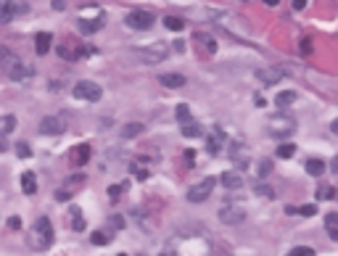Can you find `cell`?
I'll list each match as a JSON object with an SVG mask.
<instances>
[{"label":"cell","instance_id":"1","mask_svg":"<svg viewBox=\"0 0 338 256\" xmlns=\"http://www.w3.org/2000/svg\"><path fill=\"white\" fill-rule=\"evenodd\" d=\"M0 71H3L6 77L16 79V82H26V79L34 77L32 66H26L11 48H0Z\"/></svg>","mask_w":338,"mask_h":256},{"label":"cell","instance_id":"2","mask_svg":"<svg viewBox=\"0 0 338 256\" xmlns=\"http://www.w3.org/2000/svg\"><path fill=\"white\" fill-rule=\"evenodd\" d=\"M50 243H53V225L48 217H40L30 233V246L34 251H45V249H50Z\"/></svg>","mask_w":338,"mask_h":256},{"label":"cell","instance_id":"3","mask_svg":"<svg viewBox=\"0 0 338 256\" xmlns=\"http://www.w3.org/2000/svg\"><path fill=\"white\" fill-rule=\"evenodd\" d=\"M270 130L275 138H290V135L296 132V119L294 116H288V114H278V116H272L270 119Z\"/></svg>","mask_w":338,"mask_h":256},{"label":"cell","instance_id":"4","mask_svg":"<svg viewBox=\"0 0 338 256\" xmlns=\"http://www.w3.org/2000/svg\"><path fill=\"white\" fill-rule=\"evenodd\" d=\"M135 56L143 58L146 63H162L169 56V45L166 42H151L148 48H138Z\"/></svg>","mask_w":338,"mask_h":256},{"label":"cell","instance_id":"5","mask_svg":"<svg viewBox=\"0 0 338 256\" xmlns=\"http://www.w3.org/2000/svg\"><path fill=\"white\" fill-rule=\"evenodd\" d=\"M214 185H217L214 177H204L198 185H190V190H188V201H190V204H204V201L212 196Z\"/></svg>","mask_w":338,"mask_h":256},{"label":"cell","instance_id":"6","mask_svg":"<svg viewBox=\"0 0 338 256\" xmlns=\"http://www.w3.org/2000/svg\"><path fill=\"white\" fill-rule=\"evenodd\" d=\"M72 93H74V98H80V100H90V103H96V100H100L103 90H100V85H96V82L82 79V82H77V85H74Z\"/></svg>","mask_w":338,"mask_h":256},{"label":"cell","instance_id":"7","mask_svg":"<svg viewBox=\"0 0 338 256\" xmlns=\"http://www.w3.org/2000/svg\"><path fill=\"white\" fill-rule=\"evenodd\" d=\"M124 24L130 26V29H138V32H146L154 26V13L151 11H130Z\"/></svg>","mask_w":338,"mask_h":256},{"label":"cell","instance_id":"8","mask_svg":"<svg viewBox=\"0 0 338 256\" xmlns=\"http://www.w3.org/2000/svg\"><path fill=\"white\" fill-rule=\"evenodd\" d=\"M243 219H246V209H243L240 204L220 209V222H224V225H240Z\"/></svg>","mask_w":338,"mask_h":256},{"label":"cell","instance_id":"9","mask_svg":"<svg viewBox=\"0 0 338 256\" xmlns=\"http://www.w3.org/2000/svg\"><path fill=\"white\" fill-rule=\"evenodd\" d=\"M283 77H286V71H283V69H275V66H270V69H256V79L262 82V85H278Z\"/></svg>","mask_w":338,"mask_h":256},{"label":"cell","instance_id":"10","mask_svg":"<svg viewBox=\"0 0 338 256\" xmlns=\"http://www.w3.org/2000/svg\"><path fill=\"white\" fill-rule=\"evenodd\" d=\"M66 127H64L61 119H56V116H45L42 122H40V132L42 135H61Z\"/></svg>","mask_w":338,"mask_h":256},{"label":"cell","instance_id":"11","mask_svg":"<svg viewBox=\"0 0 338 256\" xmlns=\"http://www.w3.org/2000/svg\"><path fill=\"white\" fill-rule=\"evenodd\" d=\"M84 53H90V50H82V48H77V45H72V42H64V45H58V56L61 58H66V61H77V58H82Z\"/></svg>","mask_w":338,"mask_h":256},{"label":"cell","instance_id":"12","mask_svg":"<svg viewBox=\"0 0 338 256\" xmlns=\"http://www.w3.org/2000/svg\"><path fill=\"white\" fill-rule=\"evenodd\" d=\"M222 143H224V132L220 130V127H214L212 135H209V143H206V151H209L212 156H217L220 148H222Z\"/></svg>","mask_w":338,"mask_h":256},{"label":"cell","instance_id":"13","mask_svg":"<svg viewBox=\"0 0 338 256\" xmlns=\"http://www.w3.org/2000/svg\"><path fill=\"white\" fill-rule=\"evenodd\" d=\"M103 24H106V16H103V13L98 16V19H82L80 21V32L82 34H92V32H98Z\"/></svg>","mask_w":338,"mask_h":256},{"label":"cell","instance_id":"14","mask_svg":"<svg viewBox=\"0 0 338 256\" xmlns=\"http://www.w3.org/2000/svg\"><path fill=\"white\" fill-rule=\"evenodd\" d=\"M220 182H222L228 190H240V188H243V177L238 175V172H224V175L220 177Z\"/></svg>","mask_w":338,"mask_h":256},{"label":"cell","instance_id":"15","mask_svg":"<svg viewBox=\"0 0 338 256\" xmlns=\"http://www.w3.org/2000/svg\"><path fill=\"white\" fill-rule=\"evenodd\" d=\"M158 82H162L164 87H169V90H177V87H182L188 79H185L182 74H174V71H169V74H162V77H158Z\"/></svg>","mask_w":338,"mask_h":256},{"label":"cell","instance_id":"16","mask_svg":"<svg viewBox=\"0 0 338 256\" xmlns=\"http://www.w3.org/2000/svg\"><path fill=\"white\" fill-rule=\"evenodd\" d=\"M50 45H53V34H48V32H37L34 48H37V53H40V56H45V53L50 50Z\"/></svg>","mask_w":338,"mask_h":256},{"label":"cell","instance_id":"17","mask_svg":"<svg viewBox=\"0 0 338 256\" xmlns=\"http://www.w3.org/2000/svg\"><path fill=\"white\" fill-rule=\"evenodd\" d=\"M88 159H90V145H77V148H74V156H72L74 167H84Z\"/></svg>","mask_w":338,"mask_h":256},{"label":"cell","instance_id":"18","mask_svg":"<svg viewBox=\"0 0 338 256\" xmlns=\"http://www.w3.org/2000/svg\"><path fill=\"white\" fill-rule=\"evenodd\" d=\"M22 190L26 196H34L37 193V177L32 175V172H24L22 175Z\"/></svg>","mask_w":338,"mask_h":256},{"label":"cell","instance_id":"19","mask_svg":"<svg viewBox=\"0 0 338 256\" xmlns=\"http://www.w3.org/2000/svg\"><path fill=\"white\" fill-rule=\"evenodd\" d=\"M325 230L330 235V241H338V212H330L325 217Z\"/></svg>","mask_w":338,"mask_h":256},{"label":"cell","instance_id":"20","mask_svg":"<svg viewBox=\"0 0 338 256\" xmlns=\"http://www.w3.org/2000/svg\"><path fill=\"white\" fill-rule=\"evenodd\" d=\"M304 169H306V175H312V177H320L322 172H325V161H322V159H309Z\"/></svg>","mask_w":338,"mask_h":256},{"label":"cell","instance_id":"21","mask_svg":"<svg viewBox=\"0 0 338 256\" xmlns=\"http://www.w3.org/2000/svg\"><path fill=\"white\" fill-rule=\"evenodd\" d=\"M290 103H296V93H294V90H283V93L275 95V106H290Z\"/></svg>","mask_w":338,"mask_h":256},{"label":"cell","instance_id":"22","mask_svg":"<svg viewBox=\"0 0 338 256\" xmlns=\"http://www.w3.org/2000/svg\"><path fill=\"white\" fill-rule=\"evenodd\" d=\"M11 19H14L11 0H0V24H6V21H11Z\"/></svg>","mask_w":338,"mask_h":256},{"label":"cell","instance_id":"23","mask_svg":"<svg viewBox=\"0 0 338 256\" xmlns=\"http://www.w3.org/2000/svg\"><path fill=\"white\" fill-rule=\"evenodd\" d=\"M182 135H185V138H198V135H201V124L196 122V119L185 122V124H182Z\"/></svg>","mask_w":338,"mask_h":256},{"label":"cell","instance_id":"24","mask_svg":"<svg viewBox=\"0 0 338 256\" xmlns=\"http://www.w3.org/2000/svg\"><path fill=\"white\" fill-rule=\"evenodd\" d=\"M164 26H166V29H172V32H182L185 29V21L180 19V16H166Z\"/></svg>","mask_w":338,"mask_h":256},{"label":"cell","instance_id":"25","mask_svg":"<svg viewBox=\"0 0 338 256\" xmlns=\"http://www.w3.org/2000/svg\"><path fill=\"white\" fill-rule=\"evenodd\" d=\"M286 212H288V214H302V217H312V214H317V206H312V204H309V206H298V209L288 206Z\"/></svg>","mask_w":338,"mask_h":256},{"label":"cell","instance_id":"26","mask_svg":"<svg viewBox=\"0 0 338 256\" xmlns=\"http://www.w3.org/2000/svg\"><path fill=\"white\" fill-rule=\"evenodd\" d=\"M143 132V124L140 122H132V124H127L124 130H122V138H135V135Z\"/></svg>","mask_w":338,"mask_h":256},{"label":"cell","instance_id":"27","mask_svg":"<svg viewBox=\"0 0 338 256\" xmlns=\"http://www.w3.org/2000/svg\"><path fill=\"white\" fill-rule=\"evenodd\" d=\"M108 241H111V235H108V233H103V230H98V233H92V235H90V243H92V246H106Z\"/></svg>","mask_w":338,"mask_h":256},{"label":"cell","instance_id":"28","mask_svg":"<svg viewBox=\"0 0 338 256\" xmlns=\"http://www.w3.org/2000/svg\"><path fill=\"white\" fill-rule=\"evenodd\" d=\"M294 153H296V145H294V143H283V145L278 148V159H290Z\"/></svg>","mask_w":338,"mask_h":256},{"label":"cell","instance_id":"29","mask_svg":"<svg viewBox=\"0 0 338 256\" xmlns=\"http://www.w3.org/2000/svg\"><path fill=\"white\" fill-rule=\"evenodd\" d=\"M177 122H180V124H185V122H190V108H188L185 103H180V106H177Z\"/></svg>","mask_w":338,"mask_h":256},{"label":"cell","instance_id":"30","mask_svg":"<svg viewBox=\"0 0 338 256\" xmlns=\"http://www.w3.org/2000/svg\"><path fill=\"white\" fill-rule=\"evenodd\" d=\"M72 225H74V230H84V219H82V212L77 206L72 209Z\"/></svg>","mask_w":338,"mask_h":256},{"label":"cell","instance_id":"31","mask_svg":"<svg viewBox=\"0 0 338 256\" xmlns=\"http://www.w3.org/2000/svg\"><path fill=\"white\" fill-rule=\"evenodd\" d=\"M196 37H198V40L204 42V48L209 50V53H214V50H217V42H214V37H209V34H204V32H198Z\"/></svg>","mask_w":338,"mask_h":256},{"label":"cell","instance_id":"32","mask_svg":"<svg viewBox=\"0 0 338 256\" xmlns=\"http://www.w3.org/2000/svg\"><path fill=\"white\" fill-rule=\"evenodd\" d=\"M14 127H16V116H3V119H0V132H11L14 130Z\"/></svg>","mask_w":338,"mask_h":256},{"label":"cell","instance_id":"33","mask_svg":"<svg viewBox=\"0 0 338 256\" xmlns=\"http://www.w3.org/2000/svg\"><path fill=\"white\" fill-rule=\"evenodd\" d=\"M290 256H314V249H309V246H294Z\"/></svg>","mask_w":338,"mask_h":256},{"label":"cell","instance_id":"34","mask_svg":"<svg viewBox=\"0 0 338 256\" xmlns=\"http://www.w3.org/2000/svg\"><path fill=\"white\" fill-rule=\"evenodd\" d=\"M336 193H333V188L330 185H322L320 190H317V198H320V201H328V198H333Z\"/></svg>","mask_w":338,"mask_h":256},{"label":"cell","instance_id":"35","mask_svg":"<svg viewBox=\"0 0 338 256\" xmlns=\"http://www.w3.org/2000/svg\"><path fill=\"white\" fill-rule=\"evenodd\" d=\"M16 153H18L22 159H30L32 151H30V145H26V143H18V145H16Z\"/></svg>","mask_w":338,"mask_h":256},{"label":"cell","instance_id":"36","mask_svg":"<svg viewBox=\"0 0 338 256\" xmlns=\"http://www.w3.org/2000/svg\"><path fill=\"white\" fill-rule=\"evenodd\" d=\"M270 167H272L270 161H262V164H259V175H262V177H267V175H270Z\"/></svg>","mask_w":338,"mask_h":256},{"label":"cell","instance_id":"37","mask_svg":"<svg viewBox=\"0 0 338 256\" xmlns=\"http://www.w3.org/2000/svg\"><path fill=\"white\" fill-rule=\"evenodd\" d=\"M256 193H259V196H267V198H272V196H275V193H272V190H270L267 185H259V188H256Z\"/></svg>","mask_w":338,"mask_h":256},{"label":"cell","instance_id":"38","mask_svg":"<svg viewBox=\"0 0 338 256\" xmlns=\"http://www.w3.org/2000/svg\"><path fill=\"white\" fill-rule=\"evenodd\" d=\"M119 193H122V185H111V188H108V196L114 198V201L119 198Z\"/></svg>","mask_w":338,"mask_h":256},{"label":"cell","instance_id":"39","mask_svg":"<svg viewBox=\"0 0 338 256\" xmlns=\"http://www.w3.org/2000/svg\"><path fill=\"white\" fill-rule=\"evenodd\" d=\"M302 53H304V56H306V53H312V42H309V40H302Z\"/></svg>","mask_w":338,"mask_h":256},{"label":"cell","instance_id":"40","mask_svg":"<svg viewBox=\"0 0 338 256\" xmlns=\"http://www.w3.org/2000/svg\"><path fill=\"white\" fill-rule=\"evenodd\" d=\"M72 196V190H58V193H56V198H58V201H66Z\"/></svg>","mask_w":338,"mask_h":256},{"label":"cell","instance_id":"41","mask_svg":"<svg viewBox=\"0 0 338 256\" xmlns=\"http://www.w3.org/2000/svg\"><path fill=\"white\" fill-rule=\"evenodd\" d=\"M135 177H138V180H146V177H148V172H146V169H140V167H135Z\"/></svg>","mask_w":338,"mask_h":256},{"label":"cell","instance_id":"42","mask_svg":"<svg viewBox=\"0 0 338 256\" xmlns=\"http://www.w3.org/2000/svg\"><path fill=\"white\" fill-rule=\"evenodd\" d=\"M302 8H306V0H294V11H302Z\"/></svg>","mask_w":338,"mask_h":256},{"label":"cell","instance_id":"43","mask_svg":"<svg viewBox=\"0 0 338 256\" xmlns=\"http://www.w3.org/2000/svg\"><path fill=\"white\" fill-rule=\"evenodd\" d=\"M8 227H22V219H18V217H11V219H8Z\"/></svg>","mask_w":338,"mask_h":256},{"label":"cell","instance_id":"44","mask_svg":"<svg viewBox=\"0 0 338 256\" xmlns=\"http://www.w3.org/2000/svg\"><path fill=\"white\" fill-rule=\"evenodd\" d=\"M53 8H56V11H64V8H66V3H64V0H53Z\"/></svg>","mask_w":338,"mask_h":256},{"label":"cell","instance_id":"45","mask_svg":"<svg viewBox=\"0 0 338 256\" xmlns=\"http://www.w3.org/2000/svg\"><path fill=\"white\" fill-rule=\"evenodd\" d=\"M111 225H114V227H122V225H124V219H122V217H111Z\"/></svg>","mask_w":338,"mask_h":256},{"label":"cell","instance_id":"46","mask_svg":"<svg viewBox=\"0 0 338 256\" xmlns=\"http://www.w3.org/2000/svg\"><path fill=\"white\" fill-rule=\"evenodd\" d=\"M262 3H264V5H278L280 0H262Z\"/></svg>","mask_w":338,"mask_h":256},{"label":"cell","instance_id":"47","mask_svg":"<svg viewBox=\"0 0 338 256\" xmlns=\"http://www.w3.org/2000/svg\"><path fill=\"white\" fill-rule=\"evenodd\" d=\"M330 130H333V132H336V135H338V119H336V122H333V124H330Z\"/></svg>","mask_w":338,"mask_h":256},{"label":"cell","instance_id":"48","mask_svg":"<svg viewBox=\"0 0 338 256\" xmlns=\"http://www.w3.org/2000/svg\"><path fill=\"white\" fill-rule=\"evenodd\" d=\"M0 151H6V140H3V135H0Z\"/></svg>","mask_w":338,"mask_h":256},{"label":"cell","instance_id":"49","mask_svg":"<svg viewBox=\"0 0 338 256\" xmlns=\"http://www.w3.org/2000/svg\"><path fill=\"white\" fill-rule=\"evenodd\" d=\"M333 169H336V172H338V156H336V159H333Z\"/></svg>","mask_w":338,"mask_h":256},{"label":"cell","instance_id":"50","mask_svg":"<svg viewBox=\"0 0 338 256\" xmlns=\"http://www.w3.org/2000/svg\"><path fill=\"white\" fill-rule=\"evenodd\" d=\"M243 3H248V0H243Z\"/></svg>","mask_w":338,"mask_h":256}]
</instances>
